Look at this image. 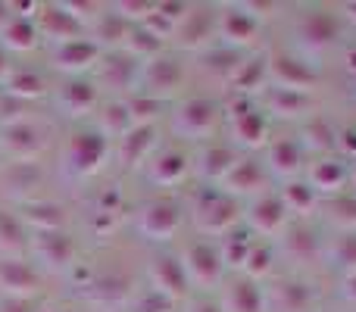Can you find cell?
<instances>
[{
    "instance_id": "cell-8",
    "label": "cell",
    "mask_w": 356,
    "mask_h": 312,
    "mask_svg": "<svg viewBox=\"0 0 356 312\" xmlns=\"http://www.w3.org/2000/svg\"><path fill=\"white\" fill-rule=\"evenodd\" d=\"M94 60H97V47L81 41V38H69V41H63V47L56 50V66L60 69H85V66H91Z\"/></svg>"
},
{
    "instance_id": "cell-13",
    "label": "cell",
    "mask_w": 356,
    "mask_h": 312,
    "mask_svg": "<svg viewBox=\"0 0 356 312\" xmlns=\"http://www.w3.org/2000/svg\"><path fill=\"white\" fill-rule=\"evenodd\" d=\"M63 104H66V110L72 113V116H81V113H88L94 106V100H97V91H94L91 85H85V81H72V85L63 91Z\"/></svg>"
},
{
    "instance_id": "cell-24",
    "label": "cell",
    "mask_w": 356,
    "mask_h": 312,
    "mask_svg": "<svg viewBox=\"0 0 356 312\" xmlns=\"http://www.w3.org/2000/svg\"><path fill=\"white\" fill-rule=\"evenodd\" d=\"M10 91L13 94H25V97H35V94L44 91V81L38 79L35 72H16L10 79Z\"/></svg>"
},
{
    "instance_id": "cell-23",
    "label": "cell",
    "mask_w": 356,
    "mask_h": 312,
    "mask_svg": "<svg viewBox=\"0 0 356 312\" xmlns=\"http://www.w3.org/2000/svg\"><path fill=\"white\" fill-rule=\"evenodd\" d=\"M238 138L257 144L263 138V116L259 113H238Z\"/></svg>"
},
{
    "instance_id": "cell-20",
    "label": "cell",
    "mask_w": 356,
    "mask_h": 312,
    "mask_svg": "<svg viewBox=\"0 0 356 312\" xmlns=\"http://www.w3.org/2000/svg\"><path fill=\"white\" fill-rule=\"evenodd\" d=\"M269 163L275 165L278 172H294L297 169V144L275 141L269 150Z\"/></svg>"
},
{
    "instance_id": "cell-22",
    "label": "cell",
    "mask_w": 356,
    "mask_h": 312,
    "mask_svg": "<svg viewBox=\"0 0 356 312\" xmlns=\"http://www.w3.org/2000/svg\"><path fill=\"white\" fill-rule=\"evenodd\" d=\"M35 38H38L35 25L25 22V19H13V25L6 28V41H10L13 47H19V50H29L31 44H35Z\"/></svg>"
},
{
    "instance_id": "cell-1",
    "label": "cell",
    "mask_w": 356,
    "mask_h": 312,
    "mask_svg": "<svg viewBox=\"0 0 356 312\" xmlns=\"http://www.w3.org/2000/svg\"><path fill=\"white\" fill-rule=\"evenodd\" d=\"M197 222H200L203 231H225V228H232L238 222V206H234L232 197L209 194L197 206Z\"/></svg>"
},
{
    "instance_id": "cell-10",
    "label": "cell",
    "mask_w": 356,
    "mask_h": 312,
    "mask_svg": "<svg viewBox=\"0 0 356 312\" xmlns=\"http://www.w3.org/2000/svg\"><path fill=\"white\" fill-rule=\"evenodd\" d=\"M225 309L228 312H263V297L253 281H241L228 288L225 294Z\"/></svg>"
},
{
    "instance_id": "cell-7",
    "label": "cell",
    "mask_w": 356,
    "mask_h": 312,
    "mask_svg": "<svg viewBox=\"0 0 356 312\" xmlns=\"http://www.w3.org/2000/svg\"><path fill=\"white\" fill-rule=\"evenodd\" d=\"M154 281L160 284V294L166 290L169 300H175V297L184 294V288H188V275H184V265L175 263V259H156L154 263Z\"/></svg>"
},
{
    "instance_id": "cell-6",
    "label": "cell",
    "mask_w": 356,
    "mask_h": 312,
    "mask_svg": "<svg viewBox=\"0 0 356 312\" xmlns=\"http://www.w3.org/2000/svg\"><path fill=\"white\" fill-rule=\"evenodd\" d=\"M288 209H284V203L278 200V197H263V200L253 206V213H250V222H253V228L257 231H263V234H275V231H282L284 228V222H288Z\"/></svg>"
},
{
    "instance_id": "cell-3",
    "label": "cell",
    "mask_w": 356,
    "mask_h": 312,
    "mask_svg": "<svg viewBox=\"0 0 356 312\" xmlns=\"http://www.w3.org/2000/svg\"><path fill=\"white\" fill-rule=\"evenodd\" d=\"M213 122H216V106L209 104V100H200V97L191 100V104L178 113V131H181V135H191V138L209 135Z\"/></svg>"
},
{
    "instance_id": "cell-2",
    "label": "cell",
    "mask_w": 356,
    "mask_h": 312,
    "mask_svg": "<svg viewBox=\"0 0 356 312\" xmlns=\"http://www.w3.org/2000/svg\"><path fill=\"white\" fill-rule=\"evenodd\" d=\"M222 272V253H216L209 244H194L184 263V275L194 278L197 284H209L216 281Z\"/></svg>"
},
{
    "instance_id": "cell-9",
    "label": "cell",
    "mask_w": 356,
    "mask_h": 312,
    "mask_svg": "<svg viewBox=\"0 0 356 312\" xmlns=\"http://www.w3.org/2000/svg\"><path fill=\"white\" fill-rule=\"evenodd\" d=\"M6 147H10V154H16L19 159H29L44 147V135H41V129H35V125H13V129L6 131Z\"/></svg>"
},
{
    "instance_id": "cell-30",
    "label": "cell",
    "mask_w": 356,
    "mask_h": 312,
    "mask_svg": "<svg viewBox=\"0 0 356 312\" xmlns=\"http://www.w3.org/2000/svg\"><path fill=\"white\" fill-rule=\"evenodd\" d=\"M191 312H222V306H216V303H209V300H200L191 306Z\"/></svg>"
},
{
    "instance_id": "cell-32",
    "label": "cell",
    "mask_w": 356,
    "mask_h": 312,
    "mask_svg": "<svg viewBox=\"0 0 356 312\" xmlns=\"http://www.w3.org/2000/svg\"><path fill=\"white\" fill-rule=\"evenodd\" d=\"M3 69H6V66H3V54H0V72H3Z\"/></svg>"
},
{
    "instance_id": "cell-11",
    "label": "cell",
    "mask_w": 356,
    "mask_h": 312,
    "mask_svg": "<svg viewBox=\"0 0 356 312\" xmlns=\"http://www.w3.org/2000/svg\"><path fill=\"white\" fill-rule=\"evenodd\" d=\"M38 250L50 265H66L72 259V240L60 231H44L38 234Z\"/></svg>"
},
{
    "instance_id": "cell-27",
    "label": "cell",
    "mask_w": 356,
    "mask_h": 312,
    "mask_svg": "<svg viewBox=\"0 0 356 312\" xmlns=\"http://www.w3.org/2000/svg\"><path fill=\"white\" fill-rule=\"evenodd\" d=\"M313 181H316V188H325V190L338 188V181H341V169H338L334 163H322V165H316Z\"/></svg>"
},
{
    "instance_id": "cell-21",
    "label": "cell",
    "mask_w": 356,
    "mask_h": 312,
    "mask_svg": "<svg viewBox=\"0 0 356 312\" xmlns=\"http://www.w3.org/2000/svg\"><path fill=\"white\" fill-rule=\"evenodd\" d=\"M203 159H207L203 172H207V175H216V178H219V175H228V172L234 169V163H238V159L232 156V150H228V147H216V150H209V154L203 156Z\"/></svg>"
},
{
    "instance_id": "cell-12",
    "label": "cell",
    "mask_w": 356,
    "mask_h": 312,
    "mask_svg": "<svg viewBox=\"0 0 356 312\" xmlns=\"http://www.w3.org/2000/svg\"><path fill=\"white\" fill-rule=\"evenodd\" d=\"M0 284L6 290H31L38 284V278L25 263H13L10 259V263H0Z\"/></svg>"
},
{
    "instance_id": "cell-18",
    "label": "cell",
    "mask_w": 356,
    "mask_h": 312,
    "mask_svg": "<svg viewBox=\"0 0 356 312\" xmlns=\"http://www.w3.org/2000/svg\"><path fill=\"white\" fill-rule=\"evenodd\" d=\"M147 81L150 85H160L163 81V88H175L178 81H181V69H178V63H172V60H154L150 63Z\"/></svg>"
},
{
    "instance_id": "cell-5",
    "label": "cell",
    "mask_w": 356,
    "mask_h": 312,
    "mask_svg": "<svg viewBox=\"0 0 356 312\" xmlns=\"http://www.w3.org/2000/svg\"><path fill=\"white\" fill-rule=\"evenodd\" d=\"M104 154H106V141L100 135H79L72 141V147H69V163L79 172H91L104 159Z\"/></svg>"
},
{
    "instance_id": "cell-31",
    "label": "cell",
    "mask_w": 356,
    "mask_h": 312,
    "mask_svg": "<svg viewBox=\"0 0 356 312\" xmlns=\"http://www.w3.org/2000/svg\"><path fill=\"white\" fill-rule=\"evenodd\" d=\"M3 10H6V6H0V22H6V13Z\"/></svg>"
},
{
    "instance_id": "cell-4",
    "label": "cell",
    "mask_w": 356,
    "mask_h": 312,
    "mask_svg": "<svg viewBox=\"0 0 356 312\" xmlns=\"http://www.w3.org/2000/svg\"><path fill=\"white\" fill-rule=\"evenodd\" d=\"M178 228V213L172 203H150L141 215V231L154 240H166L172 238V231Z\"/></svg>"
},
{
    "instance_id": "cell-28",
    "label": "cell",
    "mask_w": 356,
    "mask_h": 312,
    "mask_svg": "<svg viewBox=\"0 0 356 312\" xmlns=\"http://www.w3.org/2000/svg\"><path fill=\"white\" fill-rule=\"evenodd\" d=\"M150 144V129H141V131H135V135H129L125 138V163H135V150L141 154L144 147Z\"/></svg>"
},
{
    "instance_id": "cell-19",
    "label": "cell",
    "mask_w": 356,
    "mask_h": 312,
    "mask_svg": "<svg viewBox=\"0 0 356 312\" xmlns=\"http://www.w3.org/2000/svg\"><path fill=\"white\" fill-rule=\"evenodd\" d=\"M184 169H188V163H184L181 154H166L160 163H156L154 178L156 181H163V184H172V181H178V178L184 175Z\"/></svg>"
},
{
    "instance_id": "cell-17",
    "label": "cell",
    "mask_w": 356,
    "mask_h": 312,
    "mask_svg": "<svg viewBox=\"0 0 356 312\" xmlns=\"http://www.w3.org/2000/svg\"><path fill=\"white\" fill-rule=\"evenodd\" d=\"M297 104H307L297 91H288V88H272L269 94V110L278 113V116H297Z\"/></svg>"
},
{
    "instance_id": "cell-14",
    "label": "cell",
    "mask_w": 356,
    "mask_h": 312,
    "mask_svg": "<svg viewBox=\"0 0 356 312\" xmlns=\"http://www.w3.org/2000/svg\"><path fill=\"white\" fill-rule=\"evenodd\" d=\"M222 35L225 38H232L234 41V35H241L238 41H250L253 35H257V19L253 16H247V13H225L222 16Z\"/></svg>"
},
{
    "instance_id": "cell-26",
    "label": "cell",
    "mask_w": 356,
    "mask_h": 312,
    "mask_svg": "<svg viewBox=\"0 0 356 312\" xmlns=\"http://www.w3.org/2000/svg\"><path fill=\"white\" fill-rule=\"evenodd\" d=\"M282 303L291 312H303L309 303V290L303 284H282Z\"/></svg>"
},
{
    "instance_id": "cell-25",
    "label": "cell",
    "mask_w": 356,
    "mask_h": 312,
    "mask_svg": "<svg viewBox=\"0 0 356 312\" xmlns=\"http://www.w3.org/2000/svg\"><path fill=\"white\" fill-rule=\"evenodd\" d=\"M284 209H294V213H303V209L313 203V188H303V184H291L284 190Z\"/></svg>"
},
{
    "instance_id": "cell-16",
    "label": "cell",
    "mask_w": 356,
    "mask_h": 312,
    "mask_svg": "<svg viewBox=\"0 0 356 312\" xmlns=\"http://www.w3.org/2000/svg\"><path fill=\"white\" fill-rule=\"evenodd\" d=\"M228 181L238 184L234 190H257L259 184H263V169H259L253 159H247V163H234V169L228 172Z\"/></svg>"
},
{
    "instance_id": "cell-29",
    "label": "cell",
    "mask_w": 356,
    "mask_h": 312,
    "mask_svg": "<svg viewBox=\"0 0 356 312\" xmlns=\"http://www.w3.org/2000/svg\"><path fill=\"white\" fill-rule=\"evenodd\" d=\"M0 244H3V247L19 244V228H16V222H13L6 213H0Z\"/></svg>"
},
{
    "instance_id": "cell-15",
    "label": "cell",
    "mask_w": 356,
    "mask_h": 312,
    "mask_svg": "<svg viewBox=\"0 0 356 312\" xmlns=\"http://www.w3.org/2000/svg\"><path fill=\"white\" fill-rule=\"evenodd\" d=\"M272 72H275V79L282 81L278 88H288V91H297L303 81H309L307 69L297 66V60H284V56H278V60L272 63Z\"/></svg>"
}]
</instances>
